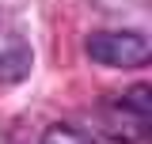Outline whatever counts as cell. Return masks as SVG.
<instances>
[{"label": "cell", "mask_w": 152, "mask_h": 144, "mask_svg": "<svg viewBox=\"0 0 152 144\" xmlns=\"http://www.w3.org/2000/svg\"><path fill=\"white\" fill-rule=\"evenodd\" d=\"M34 65V53H31V42L19 34L15 27H8L0 19V80L4 84H19Z\"/></svg>", "instance_id": "cell-3"}, {"label": "cell", "mask_w": 152, "mask_h": 144, "mask_svg": "<svg viewBox=\"0 0 152 144\" xmlns=\"http://www.w3.org/2000/svg\"><path fill=\"white\" fill-rule=\"evenodd\" d=\"M42 144H99V140H91L88 133H80L72 125H50L46 137H42Z\"/></svg>", "instance_id": "cell-4"}, {"label": "cell", "mask_w": 152, "mask_h": 144, "mask_svg": "<svg viewBox=\"0 0 152 144\" xmlns=\"http://www.w3.org/2000/svg\"><path fill=\"white\" fill-rule=\"evenodd\" d=\"M148 87L137 84V87L110 95L99 103V133L107 140L118 144H141L148 137Z\"/></svg>", "instance_id": "cell-1"}, {"label": "cell", "mask_w": 152, "mask_h": 144, "mask_svg": "<svg viewBox=\"0 0 152 144\" xmlns=\"http://www.w3.org/2000/svg\"><path fill=\"white\" fill-rule=\"evenodd\" d=\"M88 57L107 68H145L152 61V46L137 31H95L88 34Z\"/></svg>", "instance_id": "cell-2"}]
</instances>
